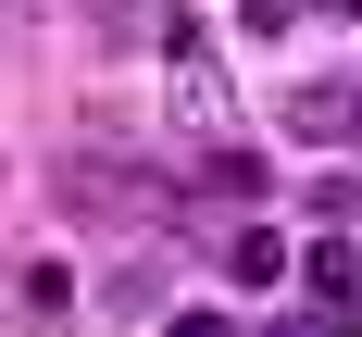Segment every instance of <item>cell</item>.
Listing matches in <instances>:
<instances>
[{"label": "cell", "mask_w": 362, "mask_h": 337, "mask_svg": "<svg viewBox=\"0 0 362 337\" xmlns=\"http://www.w3.org/2000/svg\"><path fill=\"white\" fill-rule=\"evenodd\" d=\"M325 337H362V300H337V312H325Z\"/></svg>", "instance_id": "cell-8"}, {"label": "cell", "mask_w": 362, "mask_h": 337, "mask_svg": "<svg viewBox=\"0 0 362 337\" xmlns=\"http://www.w3.org/2000/svg\"><path fill=\"white\" fill-rule=\"evenodd\" d=\"M200 187H225V200H262V150H238V138H213V162H200Z\"/></svg>", "instance_id": "cell-6"}, {"label": "cell", "mask_w": 362, "mask_h": 337, "mask_svg": "<svg viewBox=\"0 0 362 337\" xmlns=\"http://www.w3.org/2000/svg\"><path fill=\"white\" fill-rule=\"evenodd\" d=\"M225 275H238V288H275V275H300V250L262 237V225H238V237H225Z\"/></svg>", "instance_id": "cell-4"}, {"label": "cell", "mask_w": 362, "mask_h": 337, "mask_svg": "<svg viewBox=\"0 0 362 337\" xmlns=\"http://www.w3.org/2000/svg\"><path fill=\"white\" fill-rule=\"evenodd\" d=\"M300 13H313V0H238V25H250V37H300Z\"/></svg>", "instance_id": "cell-7"}, {"label": "cell", "mask_w": 362, "mask_h": 337, "mask_svg": "<svg viewBox=\"0 0 362 337\" xmlns=\"http://www.w3.org/2000/svg\"><path fill=\"white\" fill-rule=\"evenodd\" d=\"M0 300H13V312H37V325H50V312H63V300H75V262H63V250H25V262H13V275H0Z\"/></svg>", "instance_id": "cell-3"}, {"label": "cell", "mask_w": 362, "mask_h": 337, "mask_svg": "<svg viewBox=\"0 0 362 337\" xmlns=\"http://www.w3.org/2000/svg\"><path fill=\"white\" fill-rule=\"evenodd\" d=\"M300 288H313V312H325V300H350V237H325V225H313V250H300Z\"/></svg>", "instance_id": "cell-5"}, {"label": "cell", "mask_w": 362, "mask_h": 337, "mask_svg": "<svg viewBox=\"0 0 362 337\" xmlns=\"http://www.w3.org/2000/svg\"><path fill=\"white\" fill-rule=\"evenodd\" d=\"M313 13H325V25H362V0H313Z\"/></svg>", "instance_id": "cell-10"}, {"label": "cell", "mask_w": 362, "mask_h": 337, "mask_svg": "<svg viewBox=\"0 0 362 337\" xmlns=\"http://www.w3.org/2000/svg\"><path fill=\"white\" fill-rule=\"evenodd\" d=\"M175 337H225V312H175Z\"/></svg>", "instance_id": "cell-9"}, {"label": "cell", "mask_w": 362, "mask_h": 337, "mask_svg": "<svg viewBox=\"0 0 362 337\" xmlns=\"http://www.w3.org/2000/svg\"><path fill=\"white\" fill-rule=\"evenodd\" d=\"M275 337H325V312H313V325H275Z\"/></svg>", "instance_id": "cell-11"}, {"label": "cell", "mask_w": 362, "mask_h": 337, "mask_svg": "<svg viewBox=\"0 0 362 337\" xmlns=\"http://www.w3.org/2000/svg\"><path fill=\"white\" fill-rule=\"evenodd\" d=\"M288 138L350 150V138H362V75H313V88H288Z\"/></svg>", "instance_id": "cell-2"}, {"label": "cell", "mask_w": 362, "mask_h": 337, "mask_svg": "<svg viewBox=\"0 0 362 337\" xmlns=\"http://www.w3.org/2000/svg\"><path fill=\"white\" fill-rule=\"evenodd\" d=\"M163 50H175V125L225 138V63H213V37H200V13H163Z\"/></svg>", "instance_id": "cell-1"}]
</instances>
